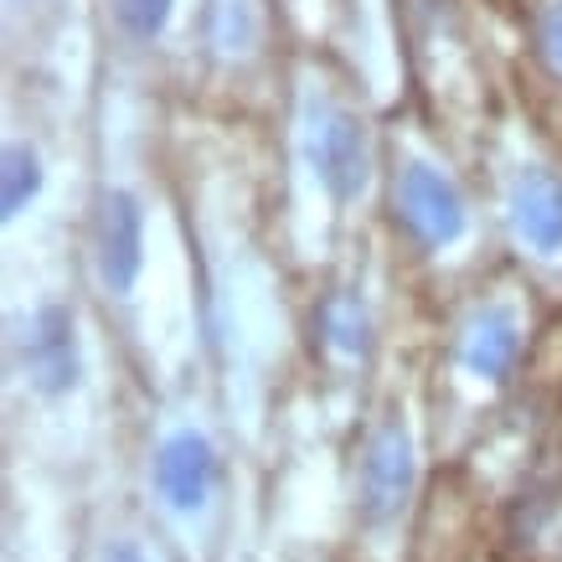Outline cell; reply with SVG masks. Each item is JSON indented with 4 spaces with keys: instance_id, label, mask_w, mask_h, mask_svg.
<instances>
[{
    "instance_id": "obj_1",
    "label": "cell",
    "mask_w": 562,
    "mask_h": 562,
    "mask_svg": "<svg viewBox=\"0 0 562 562\" xmlns=\"http://www.w3.org/2000/svg\"><path fill=\"white\" fill-rule=\"evenodd\" d=\"M310 160L321 181L330 187V196L351 202L367 176H372V150H367V124L351 114V109H325L315 130H310Z\"/></svg>"
},
{
    "instance_id": "obj_2",
    "label": "cell",
    "mask_w": 562,
    "mask_h": 562,
    "mask_svg": "<svg viewBox=\"0 0 562 562\" xmlns=\"http://www.w3.org/2000/svg\"><path fill=\"white\" fill-rule=\"evenodd\" d=\"M397 206H403V222H408L424 243H434V248H439V243H454L464 233V202H460V191H454V181H443L424 160H413L408 171H403V181H397Z\"/></svg>"
},
{
    "instance_id": "obj_3",
    "label": "cell",
    "mask_w": 562,
    "mask_h": 562,
    "mask_svg": "<svg viewBox=\"0 0 562 562\" xmlns=\"http://www.w3.org/2000/svg\"><path fill=\"white\" fill-rule=\"evenodd\" d=\"M99 273L109 290H130L139 263H145V212L130 191H109L99 202Z\"/></svg>"
},
{
    "instance_id": "obj_4",
    "label": "cell",
    "mask_w": 562,
    "mask_h": 562,
    "mask_svg": "<svg viewBox=\"0 0 562 562\" xmlns=\"http://www.w3.org/2000/svg\"><path fill=\"white\" fill-rule=\"evenodd\" d=\"M413 485V443L403 424L376 428L372 443H367V460H361V512L382 521L392 516L403 501H408Z\"/></svg>"
},
{
    "instance_id": "obj_5",
    "label": "cell",
    "mask_w": 562,
    "mask_h": 562,
    "mask_svg": "<svg viewBox=\"0 0 562 562\" xmlns=\"http://www.w3.org/2000/svg\"><path fill=\"white\" fill-rule=\"evenodd\" d=\"M212 470H217V460H212V443L202 434H171L155 454V485L176 512L202 506L206 491H212Z\"/></svg>"
},
{
    "instance_id": "obj_6",
    "label": "cell",
    "mask_w": 562,
    "mask_h": 562,
    "mask_svg": "<svg viewBox=\"0 0 562 562\" xmlns=\"http://www.w3.org/2000/svg\"><path fill=\"white\" fill-rule=\"evenodd\" d=\"M26 372L42 392H68L78 382V346H72L68 310H42L26 336Z\"/></svg>"
},
{
    "instance_id": "obj_7",
    "label": "cell",
    "mask_w": 562,
    "mask_h": 562,
    "mask_svg": "<svg viewBox=\"0 0 562 562\" xmlns=\"http://www.w3.org/2000/svg\"><path fill=\"white\" fill-rule=\"evenodd\" d=\"M512 217L516 233L537 248V254H558L562 248V181L547 171H527L512 191Z\"/></svg>"
},
{
    "instance_id": "obj_8",
    "label": "cell",
    "mask_w": 562,
    "mask_h": 562,
    "mask_svg": "<svg viewBox=\"0 0 562 562\" xmlns=\"http://www.w3.org/2000/svg\"><path fill=\"white\" fill-rule=\"evenodd\" d=\"M516 351H521V330L506 310H485L475 325H470V336H464V367L475 376H501L516 367Z\"/></svg>"
},
{
    "instance_id": "obj_9",
    "label": "cell",
    "mask_w": 562,
    "mask_h": 562,
    "mask_svg": "<svg viewBox=\"0 0 562 562\" xmlns=\"http://www.w3.org/2000/svg\"><path fill=\"white\" fill-rule=\"evenodd\" d=\"M36 187H42V160H36V150L11 145V150H5V171H0V206H5V217H16L21 206L36 196Z\"/></svg>"
},
{
    "instance_id": "obj_10",
    "label": "cell",
    "mask_w": 562,
    "mask_h": 562,
    "mask_svg": "<svg viewBox=\"0 0 562 562\" xmlns=\"http://www.w3.org/2000/svg\"><path fill=\"white\" fill-rule=\"evenodd\" d=\"M325 325H330L336 346H346V351H361V346H367V315H361L351 300H336V305L325 310Z\"/></svg>"
},
{
    "instance_id": "obj_11",
    "label": "cell",
    "mask_w": 562,
    "mask_h": 562,
    "mask_svg": "<svg viewBox=\"0 0 562 562\" xmlns=\"http://www.w3.org/2000/svg\"><path fill=\"white\" fill-rule=\"evenodd\" d=\"M171 16V0H120V21L135 36H155Z\"/></svg>"
},
{
    "instance_id": "obj_12",
    "label": "cell",
    "mask_w": 562,
    "mask_h": 562,
    "mask_svg": "<svg viewBox=\"0 0 562 562\" xmlns=\"http://www.w3.org/2000/svg\"><path fill=\"white\" fill-rule=\"evenodd\" d=\"M537 42H542V52L562 68V0H547L542 5V16H537Z\"/></svg>"
},
{
    "instance_id": "obj_13",
    "label": "cell",
    "mask_w": 562,
    "mask_h": 562,
    "mask_svg": "<svg viewBox=\"0 0 562 562\" xmlns=\"http://www.w3.org/2000/svg\"><path fill=\"white\" fill-rule=\"evenodd\" d=\"M103 562H145V558H139V552H135L130 542H114L109 552H103Z\"/></svg>"
}]
</instances>
